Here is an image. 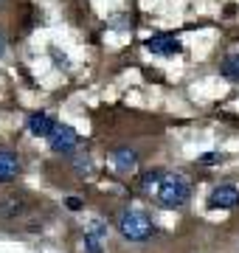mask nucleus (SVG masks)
<instances>
[{
  "instance_id": "39448f33",
  "label": "nucleus",
  "mask_w": 239,
  "mask_h": 253,
  "mask_svg": "<svg viewBox=\"0 0 239 253\" xmlns=\"http://www.w3.org/2000/svg\"><path fill=\"white\" fill-rule=\"evenodd\" d=\"M147 51H152L158 56H175L180 51V40H175L169 34H158L152 40H147Z\"/></svg>"
},
{
  "instance_id": "f257e3e1",
  "label": "nucleus",
  "mask_w": 239,
  "mask_h": 253,
  "mask_svg": "<svg viewBox=\"0 0 239 253\" xmlns=\"http://www.w3.org/2000/svg\"><path fill=\"white\" fill-rule=\"evenodd\" d=\"M189 197H192V183L180 172L163 174V180L155 189V203L160 208H180L189 203Z\"/></svg>"
},
{
  "instance_id": "1a4fd4ad",
  "label": "nucleus",
  "mask_w": 239,
  "mask_h": 253,
  "mask_svg": "<svg viewBox=\"0 0 239 253\" xmlns=\"http://www.w3.org/2000/svg\"><path fill=\"white\" fill-rule=\"evenodd\" d=\"M113 163H116V169H121V172H129V169L138 166V155H135V149H129V146H119L113 152Z\"/></svg>"
},
{
  "instance_id": "2eb2a0df",
  "label": "nucleus",
  "mask_w": 239,
  "mask_h": 253,
  "mask_svg": "<svg viewBox=\"0 0 239 253\" xmlns=\"http://www.w3.org/2000/svg\"><path fill=\"white\" fill-rule=\"evenodd\" d=\"M3 51H6V40H3V34H0V56H3Z\"/></svg>"
},
{
  "instance_id": "9b49d317",
  "label": "nucleus",
  "mask_w": 239,
  "mask_h": 253,
  "mask_svg": "<svg viewBox=\"0 0 239 253\" xmlns=\"http://www.w3.org/2000/svg\"><path fill=\"white\" fill-rule=\"evenodd\" d=\"M163 169H149V172L147 174H144V177H141V186H144V189H158V183H160V180H163Z\"/></svg>"
},
{
  "instance_id": "0eeeda50",
  "label": "nucleus",
  "mask_w": 239,
  "mask_h": 253,
  "mask_svg": "<svg viewBox=\"0 0 239 253\" xmlns=\"http://www.w3.org/2000/svg\"><path fill=\"white\" fill-rule=\"evenodd\" d=\"M26 126H28V132H31V135L48 138L56 124H54V118L48 116V113H31V116L26 118Z\"/></svg>"
},
{
  "instance_id": "423d86ee",
  "label": "nucleus",
  "mask_w": 239,
  "mask_h": 253,
  "mask_svg": "<svg viewBox=\"0 0 239 253\" xmlns=\"http://www.w3.org/2000/svg\"><path fill=\"white\" fill-rule=\"evenodd\" d=\"M26 208H28V203H26L23 194H9V197L0 200V217L3 219H17V217L26 214Z\"/></svg>"
},
{
  "instance_id": "f8f14e48",
  "label": "nucleus",
  "mask_w": 239,
  "mask_h": 253,
  "mask_svg": "<svg viewBox=\"0 0 239 253\" xmlns=\"http://www.w3.org/2000/svg\"><path fill=\"white\" fill-rule=\"evenodd\" d=\"M74 169H76V174H82V177H87V174L93 172V163H90V158H87L84 152L74 155Z\"/></svg>"
},
{
  "instance_id": "6e6552de",
  "label": "nucleus",
  "mask_w": 239,
  "mask_h": 253,
  "mask_svg": "<svg viewBox=\"0 0 239 253\" xmlns=\"http://www.w3.org/2000/svg\"><path fill=\"white\" fill-rule=\"evenodd\" d=\"M17 172H20V161L9 152V149H0V183L14 180Z\"/></svg>"
},
{
  "instance_id": "20e7f679",
  "label": "nucleus",
  "mask_w": 239,
  "mask_h": 253,
  "mask_svg": "<svg viewBox=\"0 0 239 253\" xmlns=\"http://www.w3.org/2000/svg\"><path fill=\"white\" fill-rule=\"evenodd\" d=\"M48 141H51V149L59 155H71L76 149V132L74 126H65V124H56L54 129H51V135H48Z\"/></svg>"
},
{
  "instance_id": "ddd939ff",
  "label": "nucleus",
  "mask_w": 239,
  "mask_h": 253,
  "mask_svg": "<svg viewBox=\"0 0 239 253\" xmlns=\"http://www.w3.org/2000/svg\"><path fill=\"white\" fill-rule=\"evenodd\" d=\"M84 251L87 253H101V236H96V234H84Z\"/></svg>"
},
{
  "instance_id": "9d476101",
  "label": "nucleus",
  "mask_w": 239,
  "mask_h": 253,
  "mask_svg": "<svg viewBox=\"0 0 239 253\" xmlns=\"http://www.w3.org/2000/svg\"><path fill=\"white\" fill-rule=\"evenodd\" d=\"M220 73L225 76V79H237L239 82V56H228V59L220 65Z\"/></svg>"
},
{
  "instance_id": "4468645a",
  "label": "nucleus",
  "mask_w": 239,
  "mask_h": 253,
  "mask_svg": "<svg viewBox=\"0 0 239 253\" xmlns=\"http://www.w3.org/2000/svg\"><path fill=\"white\" fill-rule=\"evenodd\" d=\"M200 161H202V163H220V161H222V155H217V152H211V155H202Z\"/></svg>"
},
{
  "instance_id": "f03ea898",
  "label": "nucleus",
  "mask_w": 239,
  "mask_h": 253,
  "mask_svg": "<svg viewBox=\"0 0 239 253\" xmlns=\"http://www.w3.org/2000/svg\"><path fill=\"white\" fill-rule=\"evenodd\" d=\"M116 225H119V234L124 236V239H129V242H147L149 236H152V231H155L152 219H149L141 208H127V211H121Z\"/></svg>"
},
{
  "instance_id": "7ed1b4c3",
  "label": "nucleus",
  "mask_w": 239,
  "mask_h": 253,
  "mask_svg": "<svg viewBox=\"0 0 239 253\" xmlns=\"http://www.w3.org/2000/svg\"><path fill=\"white\" fill-rule=\"evenodd\" d=\"M205 206L208 208H220V211H225V208H237L239 206V189L234 186V183H222V186H217V189L208 194V200H205Z\"/></svg>"
}]
</instances>
